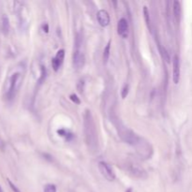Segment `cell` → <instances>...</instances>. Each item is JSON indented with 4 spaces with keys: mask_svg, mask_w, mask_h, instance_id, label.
<instances>
[{
    "mask_svg": "<svg viewBox=\"0 0 192 192\" xmlns=\"http://www.w3.org/2000/svg\"><path fill=\"white\" fill-rule=\"evenodd\" d=\"M24 66L19 64L16 67H13L11 72L7 76L3 87V92L4 97L8 100H11L20 89L24 79Z\"/></svg>",
    "mask_w": 192,
    "mask_h": 192,
    "instance_id": "obj_1",
    "label": "cell"
},
{
    "mask_svg": "<svg viewBox=\"0 0 192 192\" xmlns=\"http://www.w3.org/2000/svg\"><path fill=\"white\" fill-rule=\"evenodd\" d=\"M83 131L86 145L91 151H98L99 140L97 127L94 117L89 110H85L83 114Z\"/></svg>",
    "mask_w": 192,
    "mask_h": 192,
    "instance_id": "obj_2",
    "label": "cell"
},
{
    "mask_svg": "<svg viewBox=\"0 0 192 192\" xmlns=\"http://www.w3.org/2000/svg\"><path fill=\"white\" fill-rule=\"evenodd\" d=\"M72 61L74 68L79 70H82L85 63V56L83 49V37L80 34L76 36L75 38V47L72 54Z\"/></svg>",
    "mask_w": 192,
    "mask_h": 192,
    "instance_id": "obj_3",
    "label": "cell"
},
{
    "mask_svg": "<svg viewBox=\"0 0 192 192\" xmlns=\"http://www.w3.org/2000/svg\"><path fill=\"white\" fill-rule=\"evenodd\" d=\"M99 170L105 179H107L110 182L114 181V179H115L114 172H113L112 169L110 167V165L107 164L106 162H104V161L99 162Z\"/></svg>",
    "mask_w": 192,
    "mask_h": 192,
    "instance_id": "obj_4",
    "label": "cell"
},
{
    "mask_svg": "<svg viewBox=\"0 0 192 192\" xmlns=\"http://www.w3.org/2000/svg\"><path fill=\"white\" fill-rule=\"evenodd\" d=\"M117 33L123 38H127L129 34V25L127 19L121 18L117 24Z\"/></svg>",
    "mask_w": 192,
    "mask_h": 192,
    "instance_id": "obj_5",
    "label": "cell"
},
{
    "mask_svg": "<svg viewBox=\"0 0 192 192\" xmlns=\"http://www.w3.org/2000/svg\"><path fill=\"white\" fill-rule=\"evenodd\" d=\"M64 57H65V50L61 49L56 53V55L52 59V66L54 71H57L59 70L61 65L63 64Z\"/></svg>",
    "mask_w": 192,
    "mask_h": 192,
    "instance_id": "obj_6",
    "label": "cell"
},
{
    "mask_svg": "<svg viewBox=\"0 0 192 192\" xmlns=\"http://www.w3.org/2000/svg\"><path fill=\"white\" fill-rule=\"evenodd\" d=\"M97 19H98L99 24L103 27L108 26L111 21L110 15L108 11H105V9H100V11H99V12L97 13Z\"/></svg>",
    "mask_w": 192,
    "mask_h": 192,
    "instance_id": "obj_7",
    "label": "cell"
},
{
    "mask_svg": "<svg viewBox=\"0 0 192 192\" xmlns=\"http://www.w3.org/2000/svg\"><path fill=\"white\" fill-rule=\"evenodd\" d=\"M172 66H174V70H172V80L175 84L179 83L180 80V61L177 55H174V62H172Z\"/></svg>",
    "mask_w": 192,
    "mask_h": 192,
    "instance_id": "obj_8",
    "label": "cell"
},
{
    "mask_svg": "<svg viewBox=\"0 0 192 192\" xmlns=\"http://www.w3.org/2000/svg\"><path fill=\"white\" fill-rule=\"evenodd\" d=\"M130 172L136 177H139V178H145L146 177V172L145 171L143 170L142 168L137 166V165H132L130 167Z\"/></svg>",
    "mask_w": 192,
    "mask_h": 192,
    "instance_id": "obj_9",
    "label": "cell"
},
{
    "mask_svg": "<svg viewBox=\"0 0 192 192\" xmlns=\"http://www.w3.org/2000/svg\"><path fill=\"white\" fill-rule=\"evenodd\" d=\"M143 15H145V24L148 27V29L150 30V32H152V23H151V18H150V13L147 7H143Z\"/></svg>",
    "mask_w": 192,
    "mask_h": 192,
    "instance_id": "obj_10",
    "label": "cell"
},
{
    "mask_svg": "<svg viewBox=\"0 0 192 192\" xmlns=\"http://www.w3.org/2000/svg\"><path fill=\"white\" fill-rule=\"evenodd\" d=\"M111 43H112V41H109L107 45L104 48V51H103V62H104V64H106L109 60L110 53H111Z\"/></svg>",
    "mask_w": 192,
    "mask_h": 192,
    "instance_id": "obj_11",
    "label": "cell"
},
{
    "mask_svg": "<svg viewBox=\"0 0 192 192\" xmlns=\"http://www.w3.org/2000/svg\"><path fill=\"white\" fill-rule=\"evenodd\" d=\"M174 14L176 21H179L180 16H181V4L179 1L174 2Z\"/></svg>",
    "mask_w": 192,
    "mask_h": 192,
    "instance_id": "obj_12",
    "label": "cell"
},
{
    "mask_svg": "<svg viewBox=\"0 0 192 192\" xmlns=\"http://www.w3.org/2000/svg\"><path fill=\"white\" fill-rule=\"evenodd\" d=\"M159 51H160V54L163 57V59H164L167 63H170L171 62V58H170V54L169 53L167 52L166 48L164 47H159Z\"/></svg>",
    "mask_w": 192,
    "mask_h": 192,
    "instance_id": "obj_13",
    "label": "cell"
},
{
    "mask_svg": "<svg viewBox=\"0 0 192 192\" xmlns=\"http://www.w3.org/2000/svg\"><path fill=\"white\" fill-rule=\"evenodd\" d=\"M2 29H3V32L5 34H7L9 30V22H8V19L7 16H3V19H2Z\"/></svg>",
    "mask_w": 192,
    "mask_h": 192,
    "instance_id": "obj_14",
    "label": "cell"
},
{
    "mask_svg": "<svg viewBox=\"0 0 192 192\" xmlns=\"http://www.w3.org/2000/svg\"><path fill=\"white\" fill-rule=\"evenodd\" d=\"M43 192H56V187L53 184H48L45 186Z\"/></svg>",
    "mask_w": 192,
    "mask_h": 192,
    "instance_id": "obj_15",
    "label": "cell"
},
{
    "mask_svg": "<svg viewBox=\"0 0 192 192\" xmlns=\"http://www.w3.org/2000/svg\"><path fill=\"white\" fill-rule=\"evenodd\" d=\"M129 84H126L123 87V89H122V93H121V96H122V99H126L127 98V96H128V94H129Z\"/></svg>",
    "mask_w": 192,
    "mask_h": 192,
    "instance_id": "obj_16",
    "label": "cell"
},
{
    "mask_svg": "<svg viewBox=\"0 0 192 192\" xmlns=\"http://www.w3.org/2000/svg\"><path fill=\"white\" fill-rule=\"evenodd\" d=\"M77 88H78V91L80 93H83V88H84V82L83 80H81L79 83H78V85H77Z\"/></svg>",
    "mask_w": 192,
    "mask_h": 192,
    "instance_id": "obj_17",
    "label": "cell"
},
{
    "mask_svg": "<svg viewBox=\"0 0 192 192\" xmlns=\"http://www.w3.org/2000/svg\"><path fill=\"white\" fill-rule=\"evenodd\" d=\"M70 99H71L74 103H76V104H80V103H81L80 99H79L78 97H77V96H76L75 94L70 95Z\"/></svg>",
    "mask_w": 192,
    "mask_h": 192,
    "instance_id": "obj_18",
    "label": "cell"
},
{
    "mask_svg": "<svg viewBox=\"0 0 192 192\" xmlns=\"http://www.w3.org/2000/svg\"><path fill=\"white\" fill-rule=\"evenodd\" d=\"M8 184H9V186H11V189H12L14 192H20V190H19V189H18V188H17V187H15V186L11 183V182L9 181V180H8Z\"/></svg>",
    "mask_w": 192,
    "mask_h": 192,
    "instance_id": "obj_19",
    "label": "cell"
},
{
    "mask_svg": "<svg viewBox=\"0 0 192 192\" xmlns=\"http://www.w3.org/2000/svg\"><path fill=\"white\" fill-rule=\"evenodd\" d=\"M4 149H5V142H4V141L2 140V138L0 137V150L4 151Z\"/></svg>",
    "mask_w": 192,
    "mask_h": 192,
    "instance_id": "obj_20",
    "label": "cell"
},
{
    "mask_svg": "<svg viewBox=\"0 0 192 192\" xmlns=\"http://www.w3.org/2000/svg\"><path fill=\"white\" fill-rule=\"evenodd\" d=\"M132 190H131V188H129V189H128V191L127 192H131Z\"/></svg>",
    "mask_w": 192,
    "mask_h": 192,
    "instance_id": "obj_21",
    "label": "cell"
}]
</instances>
